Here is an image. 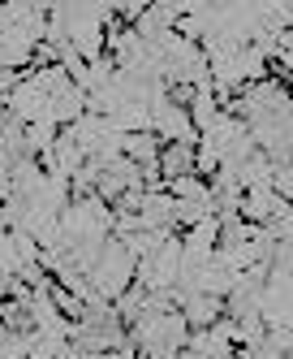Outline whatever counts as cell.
Returning a JSON list of instances; mask_svg holds the SVG:
<instances>
[{
	"label": "cell",
	"mask_w": 293,
	"mask_h": 359,
	"mask_svg": "<svg viewBox=\"0 0 293 359\" xmlns=\"http://www.w3.org/2000/svg\"><path fill=\"white\" fill-rule=\"evenodd\" d=\"M276 203H280V195L272 187H246L242 191V203H237V212H242V221H250V225H272Z\"/></svg>",
	"instance_id": "4"
},
{
	"label": "cell",
	"mask_w": 293,
	"mask_h": 359,
	"mask_svg": "<svg viewBox=\"0 0 293 359\" xmlns=\"http://www.w3.org/2000/svg\"><path fill=\"white\" fill-rule=\"evenodd\" d=\"M91 286L103 294V299H121L129 286H134V277H138V260H134V255H129V247L121 243V238H108V243H103L99 247V260L91 264Z\"/></svg>",
	"instance_id": "1"
},
{
	"label": "cell",
	"mask_w": 293,
	"mask_h": 359,
	"mask_svg": "<svg viewBox=\"0 0 293 359\" xmlns=\"http://www.w3.org/2000/svg\"><path fill=\"white\" fill-rule=\"evenodd\" d=\"M177 307H181V316L190 320V329H207L224 316V299H216V294H181L177 290Z\"/></svg>",
	"instance_id": "3"
},
{
	"label": "cell",
	"mask_w": 293,
	"mask_h": 359,
	"mask_svg": "<svg viewBox=\"0 0 293 359\" xmlns=\"http://www.w3.org/2000/svg\"><path fill=\"white\" fill-rule=\"evenodd\" d=\"M151 130L164 139V143H199V130H194V121H190V109L173 104V100H164V104L151 109Z\"/></svg>",
	"instance_id": "2"
},
{
	"label": "cell",
	"mask_w": 293,
	"mask_h": 359,
	"mask_svg": "<svg viewBox=\"0 0 293 359\" xmlns=\"http://www.w3.org/2000/svg\"><path fill=\"white\" fill-rule=\"evenodd\" d=\"M159 173H164V187L185 177V173H194V143H164L159 147Z\"/></svg>",
	"instance_id": "5"
}]
</instances>
